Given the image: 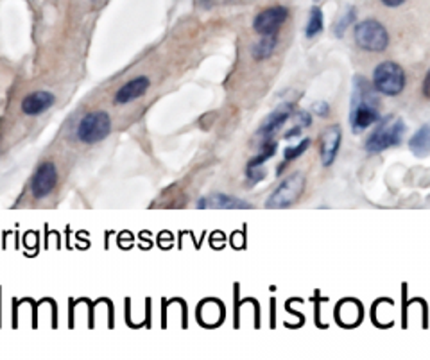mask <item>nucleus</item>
I'll list each match as a JSON object with an SVG mask.
<instances>
[{"instance_id":"nucleus-5","label":"nucleus","mask_w":430,"mask_h":360,"mask_svg":"<svg viewBox=\"0 0 430 360\" xmlns=\"http://www.w3.org/2000/svg\"><path fill=\"white\" fill-rule=\"evenodd\" d=\"M305 190V176L301 172H294L289 178L278 185V189L271 194L269 199L266 203V208L269 210H280V208H289L294 205L296 201L301 197Z\"/></svg>"},{"instance_id":"nucleus-10","label":"nucleus","mask_w":430,"mask_h":360,"mask_svg":"<svg viewBox=\"0 0 430 360\" xmlns=\"http://www.w3.org/2000/svg\"><path fill=\"white\" fill-rule=\"evenodd\" d=\"M341 142H343V131L337 124L324 129L323 136H321V161L324 167H330L336 161Z\"/></svg>"},{"instance_id":"nucleus-8","label":"nucleus","mask_w":430,"mask_h":360,"mask_svg":"<svg viewBox=\"0 0 430 360\" xmlns=\"http://www.w3.org/2000/svg\"><path fill=\"white\" fill-rule=\"evenodd\" d=\"M57 185V171L52 161H45L34 172L33 181H31V192L34 199H43L49 196Z\"/></svg>"},{"instance_id":"nucleus-15","label":"nucleus","mask_w":430,"mask_h":360,"mask_svg":"<svg viewBox=\"0 0 430 360\" xmlns=\"http://www.w3.org/2000/svg\"><path fill=\"white\" fill-rule=\"evenodd\" d=\"M276 45H278V36L276 34H266V36H262V40L255 43L251 54H253L257 62H264V59L273 56Z\"/></svg>"},{"instance_id":"nucleus-21","label":"nucleus","mask_w":430,"mask_h":360,"mask_svg":"<svg viewBox=\"0 0 430 360\" xmlns=\"http://www.w3.org/2000/svg\"><path fill=\"white\" fill-rule=\"evenodd\" d=\"M296 120H298V126L299 127H310V124H312V117H310V113H308V111H298V113H296Z\"/></svg>"},{"instance_id":"nucleus-22","label":"nucleus","mask_w":430,"mask_h":360,"mask_svg":"<svg viewBox=\"0 0 430 360\" xmlns=\"http://www.w3.org/2000/svg\"><path fill=\"white\" fill-rule=\"evenodd\" d=\"M423 95H425L427 99H430V70L427 72L425 81H423Z\"/></svg>"},{"instance_id":"nucleus-6","label":"nucleus","mask_w":430,"mask_h":360,"mask_svg":"<svg viewBox=\"0 0 430 360\" xmlns=\"http://www.w3.org/2000/svg\"><path fill=\"white\" fill-rule=\"evenodd\" d=\"M111 131V119L106 111H90L81 119L78 126L79 142L83 143H97L103 142Z\"/></svg>"},{"instance_id":"nucleus-9","label":"nucleus","mask_w":430,"mask_h":360,"mask_svg":"<svg viewBox=\"0 0 430 360\" xmlns=\"http://www.w3.org/2000/svg\"><path fill=\"white\" fill-rule=\"evenodd\" d=\"M197 210H251L253 205L228 194H210L196 203Z\"/></svg>"},{"instance_id":"nucleus-20","label":"nucleus","mask_w":430,"mask_h":360,"mask_svg":"<svg viewBox=\"0 0 430 360\" xmlns=\"http://www.w3.org/2000/svg\"><path fill=\"white\" fill-rule=\"evenodd\" d=\"M312 111H314L317 117L324 119V117H328V115H330V104H328L327 101H317V103L312 104Z\"/></svg>"},{"instance_id":"nucleus-14","label":"nucleus","mask_w":430,"mask_h":360,"mask_svg":"<svg viewBox=\"0 0 430 360\" xmlns=\"http://www.w3.org/2000/svg\"><path fill=\"white\" fill-rule=\"evenodd\" d=\"M409 149L418 158H425L427 154H430V122L423 124L418 131L414 133L409 142Z\"/></svg>"},{"instance_id":"nucleus-3","label":"nucleus","mask_w":430,"mask_h":360,"mask_svg":"<svg viewBox=\"0 0 430 360\" xmlns=\"http://www.w3.org/2000/svg\"><path fill=\"white\" fill-rule=\"evenodd\" d=\"M373 88L382 95L396 97L406 88V72L394 62L380 63L373 72Z\"/></svg>"},{"instance_id":"nucleus-11","label":"nucleus","mask_w":430,"mask_h":360,"mask_svg":"<svg viewBox=\"0 0 430 360\" xmlns=\"http://www.w3.org/2000/svg\"><path fill=\"white\" fill-rule=\"evenodd\" d=\"M149 86H151V81H149V78H145V75L131 79V81H127L126 85H122L119 90H117V94H115L113 97V103L115 104L133 103V101H136V99H140L142 95L148 94Z\"/></svg>"},{"instance_id":"nucleus-4","label":"nucleus","mask_w":430,"mask_h":360,"mask_svg":"<svg viewBox=\"0 0 430 360\" xmlns=\"http://www.w3.org/2000/svg\"><path fill=\"white\" fill-rule=\"evenodd\" d=\"M355 41L368 52H384L389 45V33L378 20H362L355 25Z\"/></svg>"},{"instance_id":"nucleus-7","label":"nucleus","mask_w":430,"mask_h":360,"mask_svg":"<svg viewBox=\"0 0 430 360\" xmlns=\"http://www.w3.org/2000/svg\"><path fill=\"white\" fill-rule=\"evenodd\" d=\"M289 18V9L283 8V6H273V8H267L264 11H260L255 17L253 20V29L255 33L262 34H276L280 31L285 20Z\"/></svg>"},{"instance_id":"nucleus-24","label":"nucleus","mask_w":430,"mask_h":360,"mask_svg":"<svg viewBox=\"0 0 430 360\" xmlns=\"http://www.w3.org/2000/svg\"><path fill=\"white\" fill-rule=\"evenodd\" d=\"M301 129H303V127H299V126H296L294 129H291V131H287L285 133V138L289 140V138H292V136H298L299 133H301Z\"/></svg>"},{"instance_id":"nucleus-1","label":"nucleus","mask_w":430,"mask_h":360,"mask_svg":"<svg viewBox=\"0 0 430 360\" xmlns=\"http://www.w3.org/2000/svg\"><path fill=\"white\" fill-rule=\"evenodd\" d=\"M369 82L364 78L355 79V94L352 101V113H350V124L353 127V133L364 131L366 127L373 126L380 120L377 101H375Z\"/></svg>"},{"instance_id":"nucleus-13","label":"nucleus","mask_w":430,"mask_h":360,"mask_svg":"<svg viewBox=\"0 0 430 360\" xmlns=\"http://www.w3.org/2000/svg\"><path fill=\"white\" fill-rule=\"evenodd\" d=\"M292 111H294V106H292L291 103H285L282 104V106L276 108V110L267 117L266 122L262 124V127L258 129V135L264 136V138H269V136L275 135L280 127H282L287 120L291 119Z\"/></svg>"},{"instance_id":"nucleus-23","label":"nucleus","mask_w":430,"mask_h":360,"mask_svg":"<svg viewBox=\"0 0 430 360\" xmlns=\"http://www.w3.org/2000/svg\"><path fill=\"white\" fill-rule=\"evenodd\" d=\"M382 4L387 6V8H398V6H401L406 0H380Z\"/></svg>"},{"instance_id":"nucleus-17","label":"nucleus","mask_w":430,"mask_h":360,"mask_svg":"<svg viewBox=\"0 0 430 360\" xmlns=\"http://www.w3.org/2000/svg\"><path fill=\"white\" fill-rule=\"evenodd\" d=\"M276 149H278V143L275 142V140H266V142L262 143V151L258 152L257 156H255L253 160L248 164V168L251 167H262L264 164H266L267 160H271L273 156H275Z\"/></svg>"},{"instance_id":"nucleus-16","label":"nucleus","mask_w":430,"mask_h":360,"mask_svg":"<svg viewBox=\"0 0 430 360\" xmlns=\"http://www.w3.org/2000/svg\"><path fill=\"white\" fill-rule=\"evenodd\" d=\"M323 27H324L323 11H321V8L314 6V8L310 9V17H308L307 27H305V36L315 38L321 31H323Z\"/></svg>"},{"instance_id":"nucleus-12","label":"nucleus","mask_w":430,"mask_h":360,"mask_svg":"<svg viewBox=\"0 0 430 360\" xmlns=\"http://www.w3.org/2000/svg\"><path fill=\"white\" fill-rule=\"evenodd\" d=\"M56 103V97H54L50 92L45 90H38L29 94L27 97L22 101V113L27 115V117H36V115H41L43 111L49 110L50 106H54Z\"/></svg>"},{"instance_id":"nucleus-18","label":"nucleus","mask_w":430,"mask_h":360,"mask_svg":"<svg viewBox=\"0 0 430 360\" xmlns=\"http://www.w3.org/2000/svg\"><path fill=\"white\" fill-rule=\"evenodd\" d=\"M355 20H357V9L352 6V8L346 9V11H344L343 15H341L339 20H337L336 29H334V33H336V36L337 38H343L344 33H346V29H348L350 25H352Z\"/></svg>"},{"instance_id":"nucleus-19","label":"nucleus","mask_w":430,"mask_h":360,"mask_svg":"<svg viewBox=\"0 0 430 360\" xmlns=\"http://www.w3.org/2000/svg\"><path fill=\"white\" fill-rule=\"evenodd\" d=\"M308 147H310V138H303L301 142L296 143L294 147H287L285 151H283V160H285V164H289V161L299 158Z\"/></svg>"},{"instance_id":"nucleus-2","label":"nucleus","mask_w":430,"mask_h":360,"mask_svg":"<svg viewBox=\"0 0 430 360\" xmlns=\"http://www.w3.org/2000/svg\"><path fill=\"white\" fill-rule=\"evenodd\" d=\"M403 133H406V124L400 117L389 115L385 117L375 131L369 135L368 142H366V151L371 154L385 151V149L396 147L403 140Z\"/></svg>"}]
</instances>
